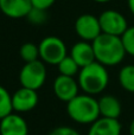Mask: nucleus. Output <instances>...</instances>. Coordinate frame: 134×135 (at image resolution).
<instances>
[{
  "instance_id": "nucleus-1",
  "label": "nucleus",
  "mask_w": 134,
  "mask_h": 135,
  "mask_svg": "<svg viewBox=\"0 0 134 135\" xmlns=\"http://www.w3.org/2000/svg\"><path fill=\"white\" fill-rule=\"evenodd\" d=\"M96 62L104 66H114L120 64L126 56L122 39L119 36L101 33L94 42H92Z\"/></svg>"
},
{
  "instance_id": "nucleus-2",
  "label": "nucleus",
  "mask_w": 134,
  "mask_h": 135,
  "mask_svg": "<svg viewBox=\"0 0 134 135\" xmlns=\"http://www.w3.org/2000/svg\"><path fill=\"white\" fill-rule=\"evenodd\" d=\"M80 89L88 95H99L107 88L109 83V74L107 66L95 61L94 63L80 69L77 75Z\"/></svg>"
},
{
  "instance_id": "nucleus-3",
  "label": "nucleus",
  "mask_w": 134,
  "mask_h": 135,
  "mask_svg": "<svg viewBox=\"0 0 134 135\" xmlns=\"http://www.w3.org/2000/svg\"><path fill=\"white\" fill-rule=\"evenodd\" d=\"M66 113L76 123L92 124L100 117L99 101L88 94H78L66 103Z\"/></svg>"
},
{
  "instance_id": "nucleus-4",
  "label": "nucleus",
  "mask_w": 134,
  "mask_h": 135,
  "mask_svg": "<svg viewBox=\"0 0 134 135\" xmlns=\"http://www.w3.org/2000/svg\"><path fill=\"white\" fill-rule=\"evenodd\" d=\"M39 58L42 62L50 65H57L66 54V45L59 37L56 36H47L40 40L39 45Z\"/></svg>"
},
{
  "instance_id": "nucleus-5",
  "label": "nucleus",
  "mask_w": 134,
  "mask_h": 135,
  "mask_svg": "<svg viewBox=\"0 0 134 135\" xmlns=\"http://www.w3.org/2000/svg\"><path fill=\"white\" fill-rule=\"evenodd\" d=\"M46 76L47 71L45 68V63L38 59V61L24 64L19 72V82L24 88L38 90L44 85Z\"/></svg>"
},
{
  "instance_id": "nucleus-6",
  "label": "nucleus",
  "mask_w": 134,
  "mask_h": 135,
  "mask_svg": "<svg viewBox=\"0 0 134 135\" xmlns=\"http://www.w3.org/2000/svg\"><path fill=\"white\" fill-rule=\"evenodd\" d=\"M99 20L102 33H107V35L121 37L130 27L125 16L115 9H107L102 12L99 17Z\"/></svg>"
},
{
  "instance_id": "nucleus-7",
  "label": "nucleus",
  "mask_w": 134,
  "mask_h": 135,
  "mask_svg": "<svg viewBox=\"0 0 134 135\" xmlns=\"http://www.w3.org/2000/svg\"><path fill=\"white\" fill-rule=\"evenodd\" d=\"M75 32L81 38V40L90 43L94 42L102 33L99 17L89 13L80 16L75 21Z\"/></svg>"
},
{
  "instance_id": "nucleus-8",
  "label": "nucleus",
  "mask_w": 134,
  "mask_h": 135,
  "mask_svg": "<svg viewBox=\"0 0 134 135\" xmlns=\"http://www.w3.org/2000/svg\"><path fill=\"white\" fill-rule=\"evenodd\" d=\"M52 89H54L55 96L58 100L68 103L69 101H71L78 95L80 85H78L77 79H75V77L58 75L54 81Z\"/></svg>"
},
{
  "instance_id": "nucleus-9",
  "label": "nucleus",
  "mask_w": 134,
  "mask_h": 135,
  "mask_svg": "<svg viewBox=\"0 0 134 135\" xmlns=\"http://www.w3.org/2000/svg\"><path fill=\"white\" fill-rule=\"evenodd\" d=\"M39 102L37 90L28 88H19L12 94V107L17 113H27L37 107Z\"/></svg>"
},
{
  "instance_id": "nucleus-10",
  "label": "nucleus",
  "mask_w": 134,
  "mask_h": 135,
  "mask_svg": "<svg viewBox=\"0 0 134 135\" xmlns=\"http://www.w3.org/2000/svg\"><path fill=\"white\" fill-rule=\"evenodd\" d=\"M0 135H28V126L23 116L9 114L0 120Z\"/></svg>"
},
{
  "instance_id": "nucleus-11",
  "label": "nucleus",
  "mask_w": 134,
  "mask_h": 135,
  "mask_svg": "<svg viewBox=\"0 0 134 135\" xmlns=\"http://www.w3.org/2000/svg\"><path fill=\"white\" fill-rule=\"evenodd\" d=\"M69 56L78 64L80 68L87 66L96 61L93 44L90 42H85V40H80V42L75 43L71 46Z\"/></svg>"
},
{
  "instance_id": "nucleus-12",
  "label": "nucleus",
  "mask_w": 134,
  "mask_h": 135,
  "mask_svg": "<svg viewBox=\"0 0 134 135\" xmlns=\"http://www.w3.org/2000/svg\"><path fill=\"white\" fill-rule=\"evenodd\" d=\"M31 9V0H0V11L8 18H26Z\"/></svg>"
},
{
  "instance_id": "nucleus-13",
  "label": "nucleus",
  "mask_w": 134,
  "mask_h": 135,
  "mask_svg": "<svg viewBox=\"0 0 134 135\" xmlns=\"http://www.w3.org/2000/svg\"><path fill=\"white\" fill-rule=\"evenodd\" d=\"M87 135H121V124L119 119L100 116L90 124Z\"/></svg>"
},
{
  "instance_id": "nucleus-14",
  "label": "nucleus",
  "mask_w": 134,
  "mask_h": 135,
  "mask_svg": "<svg viewBox=\"0 0 134 135\" xmlns=\"http://www.w3.org/2000/svg\"><path fill=\"white\" fill-rule=\"evenodd\" d=\"M99 109L100 116L108 119H119L122 112L121 103L115 96L103 95L99 98Z\"/></svg>"
},
{
  "instance_id": "nucleus-15",
  "label": "nucleus",
  "mask_w": 134,
  "mask_h": 135,
  "mask_svg": "<svg viewBox=\"0 0 134 135\" xmlns=\"http://www.w3.org/2000/svg\"><path fill=\"white\" fill-rule=\"evenodd\" d=\"M119 83L123 90L128 93H134V65L128 64L120 69L119 71Z\"/></svg>"
},
{
  "instance_id": "nucleus-16",
  "label": "nucleus",
  "mask_w": 134,
  "mask_h": 135,
  "mask_svg": "<svg viewBox=\"0 0 134 135\" xmlns=\"http://www.w3.org/2000/svg\"><path fill=\"white\" fill-rule=\"evenodd\" d=\"M58 68L59 75L63 76H69V77H75L76 75H78L81 68L78 66V64L71 58L70 56H66L57 64Z\"/></svg>"
},
{
  "instance_id": "nucleus-17",
  "label": "nucleus",
  "mask_w": 134,
  "mask_h": 135,
  "mask_svg": "<svg viewBox=\"0 0 134 135\" xmlns=\"http://www.w3.org/2000/svg\"><path fill=\"white\" fill-rule=\"evenodd\" d=\"M19 55H20L21 59L25 63L38 61L39 59V49H38V45L33 44V43H25L19 49Z\"/></svg>"
},
{
  "instance_id": "nucleus-18",
  "label": "nucleus",
  "mask_w": 134,
  "mask_h": 135,
  "mask_svg": "<svg viewBox=\"0 0 134 135\" xmlns=\"http://www.w3.org/2000/svg\"><path fill=\"white\" fill-rule=\"evenodd\" d=\"M13 107H12V95L8 93L5 86L0 85V120L5 116L12 114Z\"/></svg>"
},
{
  "instance_id": "nucleus-19",
  "label": "nucleus",
  "mask_w": 134,
  "mask_h": 135,
  "mask_svg": "<svg viewBox=\"0 0 134 135\" xmlns=\"http://www.w3.org/2000/svg\"><path fill=\"white\" fill-rule=\"evenodd\" d=\"M26 19L30 21L33 25H43L46 23L47 20V12L45 9H40V8H35L32 7L28 14L26 16Z\"/></svg>"
},
{
  "instance_id": "nucleus-20",
  "label": "nucleus",
  "mask_w": 134,
  "mask_h": 135,
  "mask_svg": "<svg viewBox=\"0 0 134 135\" xmlns=\"http://www.w3.org/2000/svg\"><path fill=\"white\" fill-rule=\"evenodd\" d=\"M121 39H122L126 54L134 57V26H130L126 30V32L121 36Z\"/></svg>"
},
{
  "instance_id": "nucleus-21",
  "label": "nucleus",
  "mask_w": 134,
  "mask_h": 135,
  "mask_svg": "<svg viewBox=\"0 0 134 135\" xmlns=\"http://www.w3.org/2000/svg\"><path fill=\"white\" fill-rule=\"evenodd\" d=\"M47 135H81L76 129L68 126H59L54 128Z\"/></svg>"
},
{
  "instance_id": "nucleus-22",
  "label": "nucleus",
  "mask_w": 134,
  "mask_h": 135,
  "mask_svg": "<svg viewBox=\"0 0 134 135\" xmlns=\"http://www.w3.org/2000/svg\"><path fill=\"white\" fill-rule=\"evenodd\" d=\"M56 0H31V4H32V7L35 8H40V9H47L55 4Z\"/></svg>"
},
{
  "instance_id": "nucleus-23",
  "label": "nucleus",
  "mask_w": 134,
  "mask_h": 135,
  "mask_svg": "<svg viewBox=\"0 0 134 135\" xmlns=\"http://www.w3.org/2000/svg\"><path fill=\"white\" fill-rule=\"evenodd\" d=\"M127 5H128V9L134 16V0H127Z\"/></svg>"
},
{
  "instance_id": "nucleus-24",
  "label": "nucleus",
  "mask_w": 134,
  "mask_h": 135,
  "mask_svg": "<svg viewBox=\"0 0 134 135\" xmlns=\"http://www.w3.org/2000/svg\"><path fill=\"white\" fill-rule=\"evenodd\" d=\"M128 133H130V135H134V119L130 123V127H128Z\"/></svg>"
},
{
  "instance_id": "nucleus-25",
  "label": "nucleus",
  "mask_w": 134,
  "mask_h": 135,
  "mask_svg": "<svg viewBox=\"0 0 134 135\" xmlns=\"http://www.w3.org/2000/svg\"><path fill=\"white\" fill-rule=\"evenodd\" d=\"M95 2H99V4H104V2H109L111 0H93Z\"/></svg>"
}]
</instances>
